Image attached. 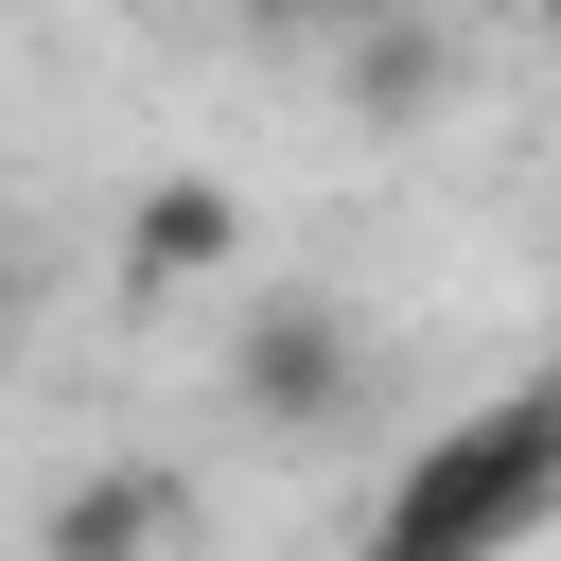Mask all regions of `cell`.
Listing matches in <instances>:
<instances>
[{
	"instance_id": "cell-4",
	"label": "cell",
	"mask_w": 561,
	"mask_h": 561,
	"mask_svg": "<svg viewBox=\"0 0 561 561\" xmlns=\"http://www.w3.org/2000/svg\"><path fill=\"white\" fill-rule=\"evenodd\" d=\"M158 543H175V473H140V456H105L35 508V561H158Z\"/></svg>"
},
{
	"instance_id": "cell-5",
	"label": "cell",
	"mask_w": 561,
	"mask_h": 561,
	"mask_svg": "<svg viewBox=\"0 0 561 561\" xmlns=\"http://www.w3.org/2000/svg\"><path fill=\"white\" fill-rule=\"evenodd\" d=\"M438 88H456V53H438V18H421V0L351 35V105H368V123H421Z\"/></svg>"
},
{
	"instance_id": "cell-2",
	"label": "cell",
	"mask_w": 561,
	"mask_h": 561,
	"mask_svg": "<svg viewBox=\"0 0 561 561\" xmlns=\"http://www.w3.org/2000/svg\"><path fill=\"white\" fill-rule=\"evenodd\" d=\"M228 403H245L263 438H351V421H368V333H351V298H333V280H263L245 333H228Z\"/></svg>"
},
{
	"instance_id": "cell-3",
	"label": "cell",
	"mask_w": 561,
	"mask_h": 561,
	"mask_svg": "<svg viewBox=\"0 0 561 561\" xmlns=\"http://www.w3.org/2000/svg\"><path fill=\"white\" fill-rule=\"evenodd\" d=\"M228 263H245V193H228V175H158V193L123 210V280H140V298L228 280Z\"/></svg>"
},
{
	"instance_id": "cell-1",
	"label": "cell",
	"mask_w": 561,
	"mask_h": 561,
	"mask_svg": "<svg viewBox=\"0 0 561 561\" xmlns=\"http://www.w3.org/2000/svg\"><path fill=\"white\" fill-rule=\"evenodd\" d=\"M543 526H561V386H508V403L438 421V438L403 456V491L368 508L386 561H508V543H543Z\"/></svg>"
},
{
	"instance_id": "cell-6",
	"label": "cell",
	"mask_w": 561,
	"mask_h": 561,
	"mask_svg": "<svg viewBox=\"0 0 561 561\" xmlns=\"http://www.w3.org/2000/svg\"><path fill=\"white\" fill-rule=\"evenodd\" d=\"M245 18H280V35H333V53H351V35H368V18H403V0H245Z\"/></svg>"
}]
</instances>
